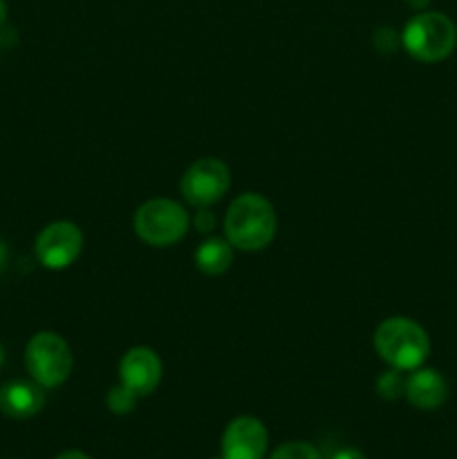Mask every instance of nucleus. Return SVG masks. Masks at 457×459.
I'll return each mask as SVG.
<instances>
[{"label": "nucleus", "instance_id": "obj_9", "mask_svg": "<svg viewBox=\"0 0 457 459\" xmlns=\"http://www.w3.org/2000/svg\"><path fill=\"white\" fill-rule=\"evenodd\" d=\"M119 379L137 397H148L161 381V359L151 348L128 350L119 363Z\"/></svg>", "mask_w": 457, "mask_h": 459}, {"label": "nucleus", "instance_id": "obj_2", "mask_svg": "<svg viewBox=\"0 0 457 459\" xmlns=\"http://www.w3.org/2000/svg\"><path fill=\"white\" fill-rule=\"evenodd\" d=\"M375 350L390 368L412 372L428 359L430 339L419 323L406 316H392L376 327Z\"/></svg>", "mask_w": 457, "mask_h": 459}, {"label": "nucleus", "instance_id": "obj_8", "mask_svg": "<svg viewBox=\"0 0 457 459\" xmlns=\"http://www.w3.org/2000/svg\"><path fill=\"white\" fill-rule=\"evenodd\" d=\"M267 444L263 421L249 415L236 417L222 435V459H264Z\"/></svg>", "mask_w": 457, "mask_h": 459}, {"label": "nucleus", "instance_id": "obj_11", "mask_svg": "<svg viewBox=\"0 0 457 459\" xmlns=\"http://www.w3.org/2000/svg\"><path fill=\"white\" fill-rule=\"evenodd\" d=\"M446 397V379L433 368H417L406 377V399L419 411H437Z\"/></svg>", "mask_w": 457, "mask_h": 459}, {"label": "nucleus", "instance_id": "obj_4", "mask_svg": "<svg viewBox=\"0 0 457 459\" xmlns=\"http://www.w3.org/2000/svg\"><path fill=\"white\" fill-rule=\"evenodd\" d=\"M188 224H191V218H188L186 209L175 200H166V197L148 200L146 204L139 206L133 220L139 240L151 247L175 245L186 236Z\"/></svg>", "mask_w": 457, "mask_h": 459}, {"label": "nucleus", "instance_id": "obj_22", "mask_svg": "<svg viewBox=\"0 0 457 459\" xmlns=\"http://www.w3.org/2000/svg\"><path fill=\"white\" fill-rule=\"evenodd\" d=\"M3 363H4V350L3 345H0V368H3Z\"/></svg>", "mask_w": 457, "mask_h": 459}, {"label": "nucleus", "instance_id": "obj_3", "mask_svg": "<svg viewBox=\"0 0 457 459\" xmlns=\"http://www.w3.org/2000/svg\"><path fill=\"white\" fill-rule=\"evenodd\" d=\"M401 45L417 61H444L451 56L457 45V27L446 13L421 12L403 27Z\"/></svg>", "mask_w": 457, "mask_h": 459}, {"label": "nucleus", "instance_id": "obj_15", "mask_svg": "<svg viewBox=\"0 0 457 459\" xmlns=\"http://www.w3.org/2000/svg\"><path fill=\"white\" fill-rule=\"evenodd\" d=\"M269 459H323V455L307 442H287L278 446Z\"/></svg>", "mask_w": 457, "mask_h": 459}, {"label": "nucleus", "instance_id": "obj_6", "mask_svg": "<svg viewBox=\"0 0 457 459\" xmlns=\"http://www.w3.org/2000/svg\"><path fill=\"white\" fill-rule=\"evenodd\" d=\"M228 186H231V173H228L227 164L215 157L197 160L195 164L188 166L182 178L184 200L197 209H206L222 200Z\"/></svg>", "mask_w": 457, "mask_h": 459}, {"label": "nucleus", "instance_id": "obj_18", "mask_svg": "<svg viewBox=\"0 0 457 459\" xmlns=\"http://www.w3.org/2000/svg\"><path fill=\"white\" fill-rule=\"evenodd\" d=\"M56 459H92V457L85 455L83 451H63Z\"/></svg>", "mask_w": 457, "mask_h": 459}, {"label": "nucleus", "instance_id": "obj_21", "mask_svg": "<svg viewBox=\"0 0 457 459\" xmlns=\"http://www.w3.org/2000/svg\"><path fill=\"white\" fill-rule=\"evenodd\" d=\"M7 21V7H4V0H0V27Z\"/></svg>", "mask_w": 457, "mask_h": 459}, {"label": "nucleus", "instance_id": "obj_7", "mask_svg": "<svg viewBox=\"0 0 457 459\" xmlns=\"http://www.w3.org/2000/svg\"><path fill=\"white\" fill-rule=\"evenodd\" d=\"M83 249V233L74 222L58 220L47 224L36 238V258L47 269H65Z\"/></svg>", "mask_w": 457, "mask_h": 459}, {"label": "nucleus", "instance_id": "obj_17", "mask_svg": "<svg viewBox=\"0 0 457 459\" xmlns=\"http://www.w3.org/2000/svg\"><path fill=\"white\" fill-rule=\"evenodd\" d=\"M330 459H367L358 448H341Z\"/></svg>", "mask_w": 457, "mask_h": 459}, {"label": "nucleus", "instance_id": "obj_13", "mask_svg": "<svg viewBox=\"0 0 457 459\" xmlns=\"http://www.w3.org/2000/svg\"><path fill=\"white\" fill-rule=\"evenodd\" d=\"M376 393L385 399V402H397L399 397L406 394V377L401 375V370L397 368H390L388 372L379 377L376 381Z\"/></svg>", "mask_w": 457, "mask_h": 459}, {"label": "nucleus", "instance_id": "obj_20", "mask_svg": "<svg viewBox=\"0 0 457 459\" xmlns=\"http://www.w3.org/2000/svg\"><path fill=\"white\" fill-rule=\"evenodd\" d=\"M428 3H430V0H408V4H410V7H415V9L428 7Z\"/></svg>", "mask_w": 457, "mask_h": 459}, {"label": "nucleus", "instance_id": "obj_10", "mask_svg": "<svg viewBox=\"0 0 457 459\" xmlns=\"http://www.w3.org/2000/svg\"><path fill=\"white\" fill-rule=\"evenodd\" d=\"M43 390L36 381H9L0 388V411L12 420H31L45 406Z\"/></svg>", "mask_w": 457, "mask_h": 459}, {"label": "nucleus", "instance_id": "obj_19", "mask_svg": "<svg viewBox=\"0 0 457 459\" xmlns=\"http://www.w3.org/2000/svg\"><path fill=\"white\" fill-rule=\"evenodd\" d=\"M7 260H9L7 245H4V242L0 240V273H3V272H4V267H7Z\"/></svg>", "mask_w": 457, "mask_h": 459}, {"label": "nucleus", "instance_id": "obj_16", "mask_svg": "<svg viewBox=\"0 0 457 459\" xmlns=\"http://www.w3.org/2000/svg\"><path fill=\"white\" fill-rule=\"evenodd\" d=\"M195 224L200 231H209V229H213L215 220H213V215L206 213V211H200V213L195 215Z\"/></svg>", "mask_w": 457, "mask_h": 459}, {"label": "nucleus", "instance_id": "obj_14", "mask_svg": "<svg viewBox=\"0 0 457 459\" xmlns=\"http://www.w3.org/2000/svg\"><path fill=\"white\" fill-rule=\"evenodd\" d=\"M137 399L139 397L133 393V390L125 388L124 384H119L115 385V388H110V393H108L106 397V403L115 415H128V412H133L134 406H137Z\"/></svg>", "mask_w": 457, "mask_h": 459}, {"label": "nucleus", "instance_id": "obj_1", "mask_svg": "<svg viewBox=\"0 0 457 459\" xmlns=\"http://www.w3.org/2000/svg\"><path fill=\"white\" fill-rule=\"evenodd\" d=\"M224 236L240 251H260L276 236V211L267 197L242 193L228 204L224 218Z\"/></svg>", "mask_w": 457, "mask_h": 459}, {"label": "nucleus", "instance_id": "obj_5", "mask_svg": "<svg viewBox=\"0 0 457 459\" xmlns=\"http://www.w3.org/2000/svg\"><path fill=\"white\" fill-rule=\"evenodd\" d=\"M72 350L56 332H39L25 348V366L31 379L45 390L58 388L72 372Z\"/></svg>", "mask_w": 457, "mask_h": 459}, {"label": "nucleus", "instance_id": "obj_12", "mask_svg": "<svg viewBox=\"0 0 457 459\" xmlns=\"http://www.w3.org/2000/svg\"><path fill=\"white\" fill-rule=\"evenodd\" d=\"M233 263V247L228 240L211 238L204 240L195 251V264L206 276H220L227 272Z\"/></svg>", "mask_w": 457, "mask_h": 459}]
</instances>
